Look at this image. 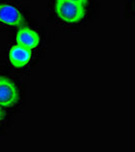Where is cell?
Returning <instances> with one entry per match:
<instances>
[{
	"instance_id": "obj_1",
	"label": "cell",
	"mask_w": 135,
	"mask_h": 152,
	"mask_svg": "<svg viewBox=\"0 0 135 152\" xmlns=\"http://www.w3.org/2000/svg\"><path fill=\"white\" fill-rule=\"evenodd\" d=\"M56 13L66 23H77L84 18V5L71 0H57Z\"/></svg>"
},
{
	"instance_id": "obj_2",
	"label": "cell",
	"mask_w": 135,
	"mask_h": 152,
	"mask_svg": "<svg viewBox=\"0 0 135 152\" xmlns=\"http://www.w3.org/2000/svg\"><path fill=\"white\" fill-rule=\"evenodd\" d=\"M19 94L16 85L6 77L0 76V107H11L18 102Z\"/></svg>"
},
{
	"instance_id": "obj_3",
	"label": "cell",
	"mask_w": 135,
	"mask_h": 152,
	"mask_svg": "<svg viewBox=\"0 0 135 152\" xmlns=\"http://www.w3.org/2000/svg\"><path fill=\"white\" fill-rule=\"evenodd\" d=\"M0 23L21 28L24 24V18L15 6L11 4H0Z\"/></svg>"
},
{
	"instance_id": "obj_4",
	"label": "cell",
	"mask_w": 135,
	"mask_h": 152,
	"mask_svg": "<svg viewBox=\"0 0 135 152\" xmlns=\"http://www.w3.org/2000/svg\"><path fill=\"white\" fill-rule=\"evenodd\" d=\"M8 57L13 67L23 68L31 61L32 51L18 44L15 46H12L11 49L9 50Z\"/></svg>"
},
{
	"instance_id": "obj_7",
	"label": "cell",
	"mask_w": 135,
	"mask_h": 152,
	"mask_svg": "<svg viewBox=\"0 0 135 152\" xmlns=\"http://www.w3.org/2000/svg\"><path fill=\"white\" fill-rule=\"evenodd\" d=\"M3 118H4V112L1 110V107H0V123L3 121Z\"/></svg>"
},
{
	"instance_id": "obj_5",
	"label": "cell",
	"mask_w": 135,
	"mask_h": 152,
	"mask_svg": "<svg viewBox=\"0 0 135 152\" xmlns=\"http://www.w3.org/2000/svg\"><path fill=\"white\" fill-rule=\"evenodd\" d=\"M40 41L41 39L39 34L34 29L26 28V26H21L16 34V42L18 45L28 48L29 50L38 47L40 45Z\"/></svg>"
},
{
	"instance_id": "obj_6",
	"label": "cell",
	"mask_w": 135,
	"mask_h": 152,
	"mask_svg": "<svg viewBox=\"0 0 135 152\" xmlns=\"http://www.w3.org/2000/svg\"><path fill=\"white\" fill-rule=\"evenodd\" d=\"M71 1H74V2H77V3L79 4H82V5H84L85 3L88 1V0H71Z\"/></svg>"
}]
</instances>
